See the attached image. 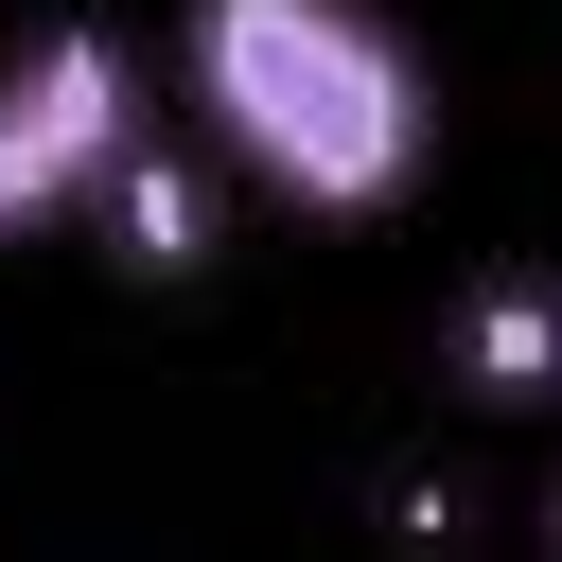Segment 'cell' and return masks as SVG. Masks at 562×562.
<instances>
[{"mask_svg": "<svg viewBox=\"0 0 562 562\" xmlns=\"http://www.w3.org/2000/svg\"><path fill=\"white\" fill-rule=\"evenodd\" d=\"M176 88L211 158L281 211H404L439 158V70L369 0H176Z\"/></svg>", "mask_w": 562, "mask_h": 562, "instance_id": "6da1fadb", "label": "cell"}, {"mask_svg": "<svg viewBox=\"0 0 562 562\" xmlns=\"http://www.w3.org/2000/svg\"><path fill=\"white\" fill-rule=\"evenodd\" d=\"M140 140H158V123H140V70H123L105 18H53V35L0 53V228L105 211V176H123Z\"/></svg>", "mask_w": 562, "mask_h": 562, "instance_id": "7a4b0ae2", "label": "cell"}, {"mask_svg": "<svg viewBox=\"0 0 562 562\" xmlns=\"http://www.w3.org/2000/svg\"><path fill=\"white\" fill-rule=\"evenodd\" d=\"M88 228H105V246H123L140 281H193V263H211V158L140 140V158L105 176V211H88Z\"/></svg>", "mask_w": 562, "mask_h": 562, "instance_id": "277c9868", "label": "cell"}, {"mask_svg": "<svg viewBox=\"0 0 562 562\" xmlns=\"http://www.w3.org/2000/svg\"><path fill=\"white\" fill-rule=\"evenodd\" d=\"M457 386H474V404H562V281L492 263V281L457 299Z\"/></svg>", "mask_w": 562, "mask_h": 562, "instance_id": "3957f363", "label": "cell"}, {"mask_svg": "<svg viewBox=\"0 0 562 562\" xmlns=\"http://www.w3.org/2000/svg\"><path fill=\"white\" fill-rule=\"evenodd\" d=\"M544 544H562V492H544Z\"/></svg>", "mask_w": 562, "mask_h": 562, "instance_id": "5b68a950", "label": "cell"}]
</instances>
